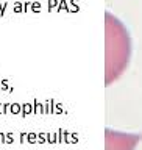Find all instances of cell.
Wrapping results in <instances>:
<instances>
[{"mask_svg":"<svg viewBox=\"0 0 142 150\" xmlns=\"http://www.w3.org/2000/svg\"><path fill=\"white\" fill-rule=\"evenodd\" d=\"M105 36H106V55H105V83L112 84L126 70L131 59V38L120 19L112 13L105 14Z\"/></svg>","mask_w":142,"mask_h":150,"instance_id":"6da1fadb","label":"cell"},{"mask_svg":"<svg viewBox=\"0 0 142 150\" xmlns=\"http://www.w3.org/2000/svg\"><path fill=\"white\" fill-rule=\"evenodd\" d=\"M139 139V134L106 130V150H134Z\"/></svg>","mask_w":142,"mask_h":150,"instance_id":"7a4b0ae2","label":"cell"}]
</instances>
